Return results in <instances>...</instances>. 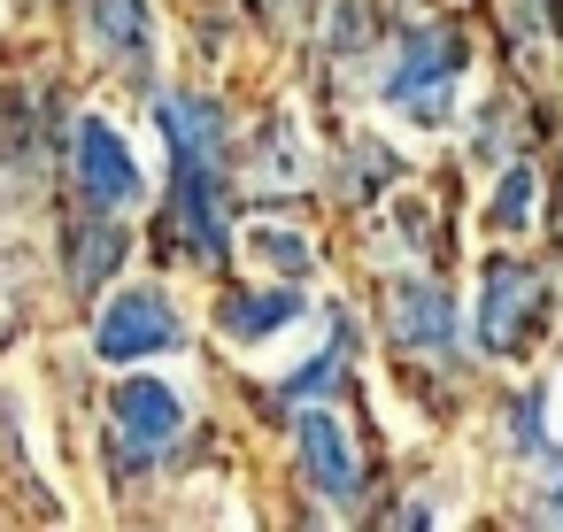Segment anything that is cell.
<instances>
[{
  "label": "cell",
  "mask_w": 563,
  "mask_h": 532,
  "mask_svg": "<svg viewBox=\"0 0 563 532\" xmlns=\"http://www.w3.org/2000/svg\"><path fill=\"white\" fill-rule=\"evenodd\" d=\"M532 193H540V178L517 163V170H501V186H494V201H486V224L494 232H525L532 224Z\"/></svg>",
  "instance_id": "13"
},
{
  "label": "cell",
  "mask_w": 563,
  "mask_h": 532,
  "mask_svg": "<svg viewBox=\"0 0 563 532\" xmlns=\"http://www.w3.org/2000/svg\"><path fill=\"white\" fill-rule=\"evenodd\" d=\"M455 70H463V40H455L448 24L409 32L401 55H394V70H386V101H394V117H409V124H440L448 101H455Z\"/></svg>",
  "instance_id": "3"
},
{
  "label": "cell",
  "mask_w": 563,
  "mask_h": 532,
  "mask_svg": "<svg viewBox=\"0 0 563 532\" xmlns=\"http://www.w3.org/2000/svg\"><path fill=\"white\" fill-rule=\"evenodd\" d=\"M340 370H347V340H332L317 363H301V370L286 378V401H324V394H340Z\"/></svg>",
  "instance_id": "14"
},
{
  "label": "cell",
  "mask_w": 563,
  "mask_h": 532,
  "mask_svg": "<svg viewBox=\"0 0 563 532\" xmlns=\"http://www.w3.org/2000/svg\"><path fill=\"white\" fill-rule=\"evenodd\" d=\"M78 193H86L93 209H109V217H124V209L147 193L140 155H132V140H124L109 117H86V124H78Z\"/></svg>",
  "instance_id": "6"
},
{
  "label": "cell",
  "mask_w": 563,
  "mask_h": 532,
  "mask_svg": "<svg viewBox=\"0 0 563 532\" xmlns=\"http://www.w3.org/2000/svg\"><path fill=\"white\" fill-rule=\"evenodd\" d=\"M178 340H186V317L170 309L163 286H124L93 317V355L101 363H147V355H170Z\"/></svg>",
  "instance_id": "4"
},
{
  "label": "cell",
  "mask_w": 563,
  "mask_h": 532,
  "mask_svg": "<svg viewBox=\"0 0 563 532\" xmlns=\"http://www.w3.org/2000/svg\"><path fill=\"white\" fill-rule=\"evenodd\" d=\"M294 447H301V470H309V486L324 494V501H355L363 494V455H355V432L332 417V409H301V424H294Z\"/></svg>",
  "instance_id": "7"
},
{
  "label": "cell",
  "mask_w": 563,
  "mask_h": 532,
  "mask_svg": "<svg viewBox=\"0 0 563 532\" xmlns=\"http://www.w3.org/2000/svg\"><path fill=\"white\" fill-rule=\"evenodd\" d=\"M247 247H255L271 270H286V278H309V270H317L309 232H286V224H247Z\"/></svg>",
  "instance_id": "12"
},
{
  "label": "cell",
  "mask_w": 563,
  "mask_h": 532,
  "mask_svg": "<svg viewBox=\"0 0 563 532\" xmlns=\"http://www.w3.org/2000/svg\"><path fill=\"white\" fill-rule=\"evenodd\" d=\"M70 247H78V255H70V286H78V293H93V286H101V278H109V270L132 255V240H124V224H117L109 209H101V217H93V224H86Z\"/></svg>",
  "instance_id": "11"
},
{
  "label": "cell",
  "mask_w": 563,
  "mask_h": 532,
  "mask_svg": "<svg viewBox=\"0 0 563 532\" xmlns=\"http://www.w3.org/2000/svg\"><path fill=\"white\" fill-rule=\"evenodd\" d=\"M394 340H401V347H424V355H440V347L455 340L448 293H440L432 278H401V286H394Z\"/></svg>",
  "instance_id": "8"
},
{
  "label": "cell",
  "mask_w": 563,
  "mask_h": 532,
  "mask_svg": "<svg viewBox=\"0 0 563 532\" xmlns=\"http://www.w3.org/2000/svg\"><path fill=\"white\" fill-rule=\"evenodd\" d=\"M186 440V394L170 378H124L109 394V455L124 470H155Z\"/></svg>",
  "instance_id": "2"
},
{
  "label": "cell",
  "mask_w": 563,
  "mask_h": 532,
  "mask_svg": "<svg viewBox=\"0 0 563 532\" xmlns=\"http://www.w3.org/2000/svg\"><path fill=\"white\" fill-rule=\"evenodd\" d=\"M540 317H548V270H540V263H517V255H494V263L478 270V317H471L478 347L509 363V355L532 347Z\"/></svg>",
  "instance_id": "1"
},
{
  "label": "cell",
  "mask_w": 563,
  "mask_h": 532,
  "mask_svg": "<svg viewBox=\"0 0 563 532\" xmlns=\"http://www.w3.org/2000/svg\"><path fill=\"white\" fill-rule=\"evenodd\" d=\"M93 40H101V55H117V63L147 70V55H155L147 0H93Z\"/></svg>",
  "instance_id": "10"
},
{
  "label": "cell",
  "mask_w": 563,
  "mask_h": 532,
  "mask_svg": "<svg viewBox=\"0 0 563 532\" xmlns=\"http://www.w3.org/2000/svg\"><path fill=\"white\" fill-rule=\"evenodd\" d=\"M155 124H163V147H170V170L178 178H224L232 117L209 93H163L155 101Z\"/></svg>",
  "instance_id": "5"
},
{
  "label": "cell",
  "mask_w": 563,
  "mask_h": 532,
  "mask_svg": "<svg viewBox=\"0 0 563 532\" xmlns=\"http://www.w3.org/2000/svg\"><path fill=\"white\" fill-rule=\"evenodd\" d=\"M294 317H301V293H294V286H255V293H232L217 324H224V340H232V347H255V340L286 332Z\"/></svg>",
  "instance_id": "9"
}]
</instances>
